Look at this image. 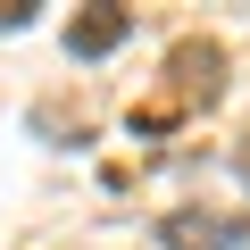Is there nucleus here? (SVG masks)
Returning a JSON list of instances; mask_svg holds the SVG:
<instances>
[{"mask_svg": "<svg viewBox=\"0 0 250 250\" xmlns=\"http://www.w3.org/2000/svg\"><path fill=\"white\" fill-rule=\"evenodd\" d=\"M167 67H175V83H184V92H200V100H208V92H217V75H225V50H217V42H184Z\"/></svg>", "mask_w": 250, "mask_h": 250, "instance_id": "3", "label": "nucleus"}, {"mask_svg": "<svg viewBox=\"0 0 250 250\" xmlns=\"http://www.w3.org/2000/svg\"><path fill=\"white\" fill-rule=\"evenodd\" d=\"M242 233H250L242 208H167L159 217V242L167 250H233Z\"/></svg>", "mask_w": 250, "mask_h": 250, "instance_id": "1", "label": "nucleus"}, {"mask_svg": "<svg viewBox=\"0 0 250 250\" xmlns=\"http://www.w3.org/2000/svg\"><path fill=\"white\" fill-rule=\"evenodd\" d=\"M125 34H134V9H83V17H67V50L75 59H108Z\"/></svg>", "mask_w": 250, "mask_h": 250, "instance_id": "2", "label": "nucleus"}, {"mask_svg": "<svg viewBox=\"0 0 250 250\" xmlns=\"http://www.w3.org/2000/svg\"><path fill=\"white\" fill-rule=\"evenodd\" d=\"M25 17H34V0H0V34H17Z\"/></svg>", "mask_w": 250, "mask_h": 250, "instance_id": "4", "label": "nucleus"}]
</instances>
